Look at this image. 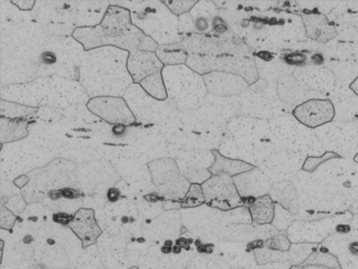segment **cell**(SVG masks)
Here are the masks:
<instances>
[{"instance_id":"6","label":"cell","mask_w":358,"mask_h":269,"mask_svg":"<svg viewBox=\"0 0 358 269\" xmlns=\"http://www.w3.org/2000/svg\"><path fill=\"white\" fill-rule=\"evenodd\" d=\"M201 187L206 204L213 209L227 211L245 205L232 177L227 175H213Z\"/></svg>"},{"instance_id":"2","label":"cell","mask_w":358,"mask_h":269,"mask_svg":"<svg viewBox=\"0 0 358 269\" xmlns=\"http://www.w3.org/2000/svg\"><path fill=\"white\" fill-rule=\"evenodd\" d=\"M178 120V150H217L224 139L229 120L205 104L194 110L181 111Z\"/></svg>"},{"instance_id":"9","label":"cell","mask_w":358,"mask_h":269,"mask_svg":"<svg viewBox=\"0 0 358 269\" xmlns=\"http://www.w3.org/2000/svg\"><path fill=\"white\" fill-rule=\"evenodd\" d=\"M233 180L243 202L267 196L274 184L273 180L259 168L236 175Z\"/></svg>"},{"instance_id":"23","label":"cell","mask_w":358,"mask_h":269,"mask_svg":"<svg viewBox=\"0 0 358 269\" xmlns=\"http://www.w3.org/2000/svg\"><path fill=\"white\" fill-rule=\"evenodd\" d=\"M204 204L206 198L201 185L192 184L181 203V209L196 208Z\"/></svg>"},{"instance_id":"14","label":"cell","mask_w":358,"mask_h":269,"mask_svg":"<svg viewBox=\"0 0 358 269\" xmlns=\"http://www.w3.org/2000/svg\"><path fill=\"white\" fill-rule=\"evenodd\" d=\"M302 18L309 38L325 43L337 36L336 28L329 24L325 15L311 14L303 15Z\"/></svg>"},{"instance_id":"32","label":"cell","mask_w":358,"mask_h":269,"mask_svg":"<svg viewBox=\"0 0 358 269\" xmlns=\"http://www.w3.org/2000/svg\"><path fill=\"white\" fill-rule=\"evenodd\" d=\"M258 59L265 61H270L271 59H273V56L269 52H265V51H262V52H259L257 54Z\"/></svg>"},{"instance_id":"4","label":"cell","mask_w":358,"mask_h":269,"mask_svg":"<svg viewBox=\"0 0 358 269\" xmlns=\"http://www.w3.org/2000/svg\"><path fill=\"white\" fill-rule=\"evenodd\" d=\"M186 65L201 76L213 72L236 74L250 87L259 80L256 60L250 56L188 54Z\"/></svg>"},{"instance_id":"20","label":"cell","mask_w":358,"mask_h":269,"mask_svg":"<svg viewBox=\"0 0 358 269\" xmlns=\"http://www.w3.org/2000/svg\"><path fill=\"white\" fill-rule=\"evenodd\" d=\"M228 263L216 254L196 255L185 269H231Z\"/></svg>"},{"instance_id":"17","label":"cell","mask_w":358,"mask_h":269,"mask_svg":"<svg viewBox=\"0 0 358 269\" xmlns=\"http://www.w3.org/2000/svg\"><path fill=\"white\" fill-rule=\"evenodd\" d=\"M212 152L215 158V163L209 169L212 176L227 175L233 178L236 175L256 168L250 163L241 161V160L225 157L218 150H213Z\"/></svg>"},{"instance_id":"28","label":"cell","mask_w":358,"mask_h":269,"mask_svg":"<svg viewBox=\"0 0 358 269\" xmlns=\"http://www.w3.org/2000/svg\"><path fill=\"white\" fill-rule=\"evenodd\" d=\"M293 267L289 261L271 262L268 264L257 266L255 269H290Z\"/></svg>"},{"instance_id":"21","label":"cell","mask_w":358,"mask_h":269,"mask_svg":"<svg viewBox=\"0 0 358 269\" xmlns=\"http://www.w3.org/2000/svg\"><path fill=\"white\" fill-rule=\"evenodd\" d=\"M252 217L246 205L227 211H222L221 224L222 227L234 224H251Z\"/></svg>"},{"instance_id":"3","label":"cell","mask_w":358,"mask_h":269,"mask_svg":"<svg viewBox=\"0 0 358 269\" xmlns=\"http://www.w3.org/2000/svg\"><path fill=\"white\" fill-rule=\"evenodd\" d=\"M164 82L167 96L180 112L201 106L208 95L203 77L186 64L169 68Z\"/></svg>"},{"instance_id":"18","label":"cell","mask_w":358,"mask_h":269,"mask_svg":"<svg viewBox=\"0 0 358 269\" xmlns=\"http://www.w3.org/2000/svg\"><path fill=\"white\" fill-rule=\"evenodd\" d=\"M256 240H259L257 226L252 223L229 225L222 228L220 242L248 244Z\"/></svg>"},{"instance_id":"13","label":"cell","mask_w":358,"mask_h":269,"mask_svg":"<svg viewBox=\"0 0 358 269\" xmlns=\"http://www.w3.org/2000/svg\"><path fill=\"white\" fill-rule=\"evenodd\" d=\"M269 196L275 204L281 205L293 215L299 211L297 189L292 180L274 183Z\"/></svg>"},{"instance_id":"35","label":"cell","mask_w":358,"mask_h":269,"mask_svg":"<svg viewBox=\"0 0 358 269\" xmlns=\"http://www.w3.org/2000/svg\"><path fill=\"white\" fill-rule=\"evenodd\" d=\"M350 226L348 225H339L336 227V231L340 234H348L350 232Z\"/></svg>"},{"instance_id":"37","label":"cell","mask_w":358,"mask_h":269,"mask_svg":"<svg viewBox=\"0 0 358 269\" xmlns=\"http://www.w3.org/2000/svg\"><path fill=\"white\" fill-rule=\"evenodd\" d=\"M350 89L358 96V77L350 85Z\"/></svg>"},{"instance_id":"12","label":"cell","mask_w":358,"mask_h":269,"mask_svg":"<svg viewBox=\"0 0 358 269\" xmlns=\"http://www.w3.org/2000/svg\"><path fill=\"white\" fill-rule=\"evenodd\" d=\"M215 156L210 150H193L179 154L176 163L181 175L209 170L215 163Z\"/></svg>"},{"instance_id":"24","label":"cell","mask_w":358,"mask_h":269,"mask_svg":"<svg viewBox=\"0 0 358 269\" xmlns=\"http://www.w3.org/2000/svg\"><path fill=\"white\" fill-rule=\"evenodd\" d=\"M296 219L294 215H292L281 205L275 204V217L271 225H273L277 230L281 232H287L293 220Z\"/></svg>"},{"instance_id":"27","label":"cell","mask_w":358,"mask_h":269,"mask_svg":"<svg viewBox=\"0 0 358 269\" xmlns=\"http://www.w3.org/2000/svg\"><path fill=\"white\" fill-rule=\"evenodd\" d=\"M284 60L287 65L301 67L307 62V57L302 53L294 52L285 54Z\"/></svg>"},{"instance_id":"26","label":"cell","mask_w":358,"mask_h":269,"mask_svg":"<svg viewBox=\"0 0 358 269\" xmlns=\"http://www.w3.org/2000/svg\"><path fill=\"white\" fill-rule=\"evenodd\" d=\"M197 3L198 1H170L166 4L167 7L170 8L173 13L179 15L189 13Z\"/></svg>"},{"instance_id":"10","label":"cell","mask_w":358,"mask_h":269,"mask_svg":"<svg viewBox=\"0 0 358 269\" xmlns=\"http://www.w3.org/2000/svg\"><path fill=\"white\" fill-rule=\"evenodd\" d=\"M202 77L204 78L208 94L213 96H236L250 87L243 78L233 73L213 72Z\"/></svg>"},{"instance_id":"16","label":"cell","mask_w":358,"mask_h":269,"mask_svg":"<svg viewBox=\"0 0 358 269\" xmlns=\"http://www.w3.org/2000/svg\"><path fill=\"white\" fill-rule=\"evenodd\" d=\"M149 169L154 185L158 187L177 180L181 175L176 160L170 158L155 160L149 163Z\"/></svg>"},{"instance_id":"5","label":"cell","mask_w":358,"mask_h":269,"mask_svg":"<svg viewBox=\"0 0 358 269\" xmlns=\"http://www.w3.org/2000/svg\"><path fill=\"white\" fill-rule=\"evenodd\" d=\"M182 224L193 235L208 242H220L222 211L204 204L201 207L182 209Z\"/></svg>"},{"instance_id":"38","label":"cell","mask_w":358,"mask_h":269,"mask_svg":"<svg viewBox=\"0 0 358 269\" xmlns=\"http://www.w3.org/2000/svg\"><path fill=\"white\" fill-rule=\"evenodd\" d=\"M355 159H358V154H357V156L355 157Z\"/></svg>"},{"instance_id":"36","label":"cell","mask_w":358,"mask_h":269,"mask_svg":"<svg viewBox=\"0 0 358 269\" xmlns=\"http://www.w3.org/2000/svg\"><path fill=\"white\" fill-rule=\"evenodd\" d=\"M125 131V127L122 124H120L117 126H115V127L113 129V131L115 134H123Z\"/></svg>"},{"instance_id":"31","label":"cell","mask_w":358,"mask_h":269,"mask_svg":"<svg viewBox=\"0 0 358 269\" xmlns=\"http://www.w3.org/2000/svg\"><path fill=\"white\" fill-rule=\"evenodd\" d=\"M120 196V192L118 190H117V189L113 188L108 191V197L109 201L115 203L119 198Z\"/></svg>"},{"instance_id":"33","label":"cell","mask_w":358,"mask_h":269,"mask_svg":"<svg viewBox=\"0 0 358 269\" xmlns=\"http://www.w3.org/2000/svg\"><path fill=\"white\" fill-rule=\"evenodd\" d=\"M350 253L354 256H358V240H354L349 245Z\"/></svg>"},{"instance_id":"7","label":"cell","mask_w":358,"mask_h":269,"mask_svg":"<svg viewBox=\"0 0 358 269\" xmlns=\"http://www.w3.org/2000/svg\"><path fill=\"white\" fill-rule=\"evenodd\" d=\"M302 153L277 150L264 160L259 168L266 174L274 183L288 181L303 168Z\"/></svg>"},{"instance_id":"34","label":"cell","mask_w":358,"mask_h":269,"mask_svg":"<svg viewBox=\"0 0 358 269\" xmlns=\"http://www.w3.org/2000/svg\"><path fill=\"white\" fill-rule=\"evenodd\" d=\"M311 59H313L314 64L316 66H321L323 64V62H324V59H323L322 55L319 53L315 54L311 57Z\"/></svg>"},{"instance_id":"11","label":"cell","mask_w":358,"mask_h":269,"mask_svg":"<svg viewBox=\"0 0 358 269\" xmlns=\"http://www.w3.org/2000/svg\"><path fill=\"white\" fill-rule=\"evenodd\" d=\"M69 227L82 240L84 246L95 243L102 233L95 219L94 210L92 209L78 211L69 223Z\"/></svg>"},{"instance_id":"22","label":"cell","mask_w":358,"mask_h":269,"mask_svg":"<svg viewBox=\"0 0 358 269\" xmlns=\"http://www.w3.org/2000/svg\"><path fill=\"white\" fill-rule=\"evenodd\" d=\"M141 84L143 89L148 92L150 96L154 97L155 99L164 101L167 99L163 74H162L161 71L146 78Z\"/></svg>"},{"instance_id":"30","label":"cell","mask_w":358,"mask_h":269,"mask_svg":"<svg viewBox=\"0 0 358 269\" xmlns=\"http://www.w3.org/2000/svg\"><path fill=\"white\" fill-rule=\"evenodd\" d=\"M42 59L45 64L50 65L55 62L56 56L53 53L45 52L42 55Z\"/></svg>"},{"instance_id":"25","label":"cell","mask_w":358,"mask_h":269,"mask_svg":"<svg viewBox=\"0 0 358 269\" xmlns=\"http://www.w3.org/2000/svg\"><path fill=\"white\" fill-rule=\"evenodd\" d=\"M292 242L287 232H281L277 235L265 240V246L271 250L287 252L290 250Z\"/></svg>"},{"instance_id":"1","label":"cell","mask_w":358,"mask_h":269,"mask_svg":"<svg viewBox=\"0 0 358 269\" xmlns=\"http://www.w3.org/2000/svg\"><path fill=\"white\" fill-rule=\"evenodd\" d=\"M277 150L270 122L238 116L229 119L217 150L225 157L241 160L259 168Z\"/></svg>"},{"instance_id":"29","label":"cell","mask_w":358,"mask_h":269,"mask_svg":"<svg viewBox=\"0 0 358 269\" xmlns=\"http://www.w3.org/2000/svg\"><path fill=\"white\" fill-rule=\"evenodd\" d=\"M297 269H342L339 266H329L320 264H303L296 266Z\"/></svg>"},{"instance_id":"15","label":"cell","mask_w":358,"mask_h":269,"mask_svg":"<svg viewBox=\"0 0 358 269\" xmlns=\"http://www.w3.org/2000/svg\"><path fill=\"white\" fill-rule=\"evenodd\" d=\"M244 204L250 210L252 224L259 226L273 223L275 203L269 194L257 198L246 200Z\"/></svg>"},{"instance_id":"19","label":"cell","mask_w":358,"mask_h":269,"mask_svg":"<svg viewBox=\"0 0 358 269\" xmlns=\"http://www.w3.org/2000/svg\"><path fill=\"white\" fill-rule=\"evenodd\" d=\"M190 186L192 183L181 175L177 180L159 187V193L163 198L176 203H182Z\"/></svg>"},{"instance_id":"8","label":"cell","mask_w":358,"mask_h":269,"mask_svg":"<svg viewBox=\"0 0 358 269\" xmlns=\"http://www.w3.org/2000/svg\"><path fill=\"white\" fill-rule=\"evenodd\" d=\"M292 116L305 127L315 129L331 122L336 110L329 99H311L294 107Z\"/></svg>"}]
</instances>
